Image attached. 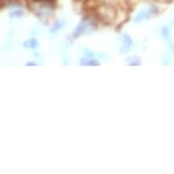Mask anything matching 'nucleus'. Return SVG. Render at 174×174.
Returning a JSON list of instances; mask_svg holds the SVG:
<instances>
[{"instance_id":"1","label":"nucleus","mask_w":174,"mask_h":174,"mask_svg":"<svg viewBox=\"0 0 174 174\" xmlns=\"http://www.w3.org/2000/svg\"><path fill=\"white\" fill-rule=\"evenodd\" d=\"M151 9H152V8H151ZM151 9L149 8V9H147V10L141 12L139 15L135 17V22H140V21H143L145 18H148V17L151 15Z\"/></svg>"},{"instance_id":"2","label":"nucleus","mask_w":174,"mask_h":174,"mask_svg":"<svg viewBox=\"0 0 174 174\" xmlns=\"http://www.w3.org/2000/svg\"><path fill=\"white\" fill-rule=\"evenodd\" d=\"M30 46H31V47H37V42H35L34 40H31V41H30Z\"/></svg>"}]
</instances>
